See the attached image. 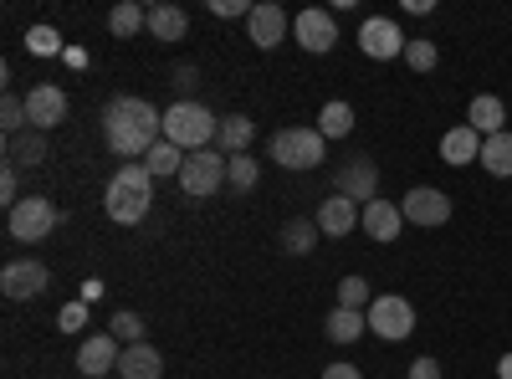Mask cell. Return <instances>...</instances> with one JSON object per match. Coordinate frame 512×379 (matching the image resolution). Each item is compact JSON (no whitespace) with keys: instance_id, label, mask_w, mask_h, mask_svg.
<instances>
[{"instance_id":"obj_38","label":"cell","mask_w":512,"mask_h":379,"mask_svg":"<svg viewBox=\"0 0 512 379\" xmlns=\"http://www.w3.org/2000/svg\"><path fill=\"white\" fill-rule=\"evenodd\" d=\"M410 379H441V364H436L431 354H425V359H415V364H410Z\"/></svg>"},{"instance_id":"obj_35","label":"cell","mask_w":512,"mask_h":379,"mask_svg":"<svg viewBox=\"0 0 512 379\" xmlns=\"http://www.w3.org/2000/svg\"><path fill=\"white\" fill-rule=\"evenodd\" d=\"M26 47H31L36 57H57V52H62V36H57L52 26H31V31H26Z\"/></svg>"},{"instance_id":"obj_20","label":"cell","mask_w":512,"mask_h":379,"mask_svg":"<svg viewBox=\"0 0 512 379\" xmlns=\"http://www.w3.org/2000/svg\"><path fill=\"white\" fill-rule=\"evenodd\" d=\"M466 123L482 134V139H492V134H502V123H507V108H502V98H492V93H477L472 98V108H466Z\"/></svg>"},{"instance_id":"obj_37","label":"cell","mask_w":512,"mask_h":379,"mask_svg":"<svg viewBox=\"0 0 512 379\" xmlns=\"http://www.w3.org/2000/svg\"><path fill=\"white\" fill-rule=\"evenodd\" d=\"M0 200H6L11 210L21 205V195H16V170H11V164H6V170H0Z\"/></svg>"},{"instance_id":"obj_1","label":"cell","mask_w":512,"mask_h":379,"mask_svg":"<svg viewBox=\"0 0 512 379\" xmlns=\"http://www.w3.org/2000/svg\"><path fill=\"white\" fill-rule=\"evenodd\" d=\"M103 139L118 159H139L164 139V113H154L144 98H113L103 108Z\"/></svg>"},{"instance_id":"obj_13","label":"cell","mask_w":512,"mask_h":379,"mask_svg":"<svg viewBox=\"0 0 512 379\" xmlns=\"http://www.w3.org/2000/svg\"><path fill=\"white\" fill-rule=\"evenodd\" d=\"M292 31H297V41H303L308 52H318V57L338 47V26H333V16H328V11H318V6L297 11V16H292Z\"/></svg>"},{"instance_id":"obj_9","label":"cell","mask_w":512,"mask_h":379,"mask_svg":"<svg viewBox=\"0 0 512 379\" xmlns=\"http://www.w3.org/2000/svg\"><path fill=\"white\" fill-rule=\"evenodd\" d=\"M359 47H364V57H374V62H390V57H400V52L410 47V36H400V26H395L390 16H369V21L359 26Z\"/></svg>"},{"instance_id":"obj_8","label":"cell","mask_w":512,"mask_h":379,"mask_svg":"<svg viewBox=\"0 0 512 379\" xmlns=\"http://www.w3.org/2000/svg\"><path fill=\"white\" fill-rule=\"evenodd\" d=\"M57 231V205L41 200V195H26L16 210H11V236L16 241H41Z\"/></svg>"},{"instance_id":"obj_3","label":"cell","mask_w":512,"mask_h":379,"mask_svg":"<svg viewBox=\"0 0 512 379\" xmlns=\"http://www.w3.org/2000/svg\"><path fill=\"white\" fill-rule=\"evenodd\" d=\"M216 134H221V118L210 113V108H200V103H175V108H164V139L175 144V149H185V154H195V149H210L216 144Z\"/></svg>"},{"instance_id":"obj_15","label":"cell","mask_w":512,"mask_h":379,"mask_svg":"<svg viewBox=\"0 0 512 379\" xmlns=\"http://www.w3.org/2000/svg\"><path fill=\"white\" fill-rule=\"evenodd\" d=\"M118 359H123V344L113 339V333H93V339H82V349H77V369L88 374V379L113 374Z\"/></svg>"},{"instance_id":"obj_18","label":"cell","mask_w":512,"mask_h":379,"mask_svg":"<svg viewBox=\"0 0 512 379\" xmlns=\"http://www.w3.org/2000/svg\"><path fill=\"white\" fill-rule=\"evenodd\" d=\"M400 221H405L400 200H369L364 216H359V226H364L374 241H395V236H400Z\"/></svg>"},{"instance_id":"obj_41","label":"cell","mask_w":512,"mask_h":379,"mask_svg":"<svg viewBox=\"0 0 512 379\" xmlns=\"http://www.w3.org/2000/svg\"><path fill=\"white\" fill-rule=\"evenodd\" d=\"M195 82H200V72H195V67H175V88H185V93H190Z\"/></svg>"},{"instance_id":"obj_31","label":"cell","mask_w":512,"mask_h":379,"mask_svg":"<svg viewBox=\"0 0 512 379\" xmlns=\"http://www.w3.org/2000/svg\"><path fill=\"white\" fill-rule=\"evenodd\" d=\"M108 328H113V339H118L123 349H128V344H144V318H139L134 308L113 313V323H108Z\"/></svg>"},{"instance_id":"obj_32","label":"cell","mask_w":512,"mask_h":379,"mask_svg":"<svg viewBox=\"0 0 512 379\" xmlns=\"http://www.w3.org/2000/svg\"><path fill=\"white\" fill-rule=\"evenodd\" d=\"M0 129H6V139L31 129V123H26V98H16V93H6V98H0Z\"/></svg>"},{"instance_id":"obj_11","label":"cell","mask_w":512,"mask_h":379,"mask_svg":"<svg viewBox=\"0 0 512 379\" xmlns=\"http://www.w3.org/2000/svg\"><path fill=\"white\" fill-rule=\"evenodd\" d=\"M67 118V93L57 88V82H41V88H31L26 93V123L31 129H57V123Z\"/></svg>"},{"instance_id":"obj_5","label":"cell","mask_w":512,"mask_h":379,"mask_svg":"<svg viewBox=\"0 0 512 379\" xmlns=\"http://www.w3.org/2000/svg\"><path fill=\"white\" fill-rule=\"evenodd\" d=\"M226 154L221 149H195V154H185V170H180V190L190 195V200H205V195H216L221 185H226Z\"/></svg>"},{"instance_id":"obj_12","label":"cell","mask_w":512,"mask_h":379,"mask_svg":"<svg viewBox=\"0 0 512 379\" xmlns=\"http://www.w3.org/2000/svg\"><path fill=\"white\" fill-rule=\"evenodd\" d=\"M52 282V272L41 267V262H11L6 272H0V292H6L11 303H26V298H41Z\"/></svg>"},{"instance_id":"obj_33","label":"cell","mask_w":512,"mask_h":379,"mask_svg":"<svg viewBox=\"0 0 512 379\" xmlns=\"http://www.w3.org/2000/svg\"><path fill=\"white\" fill-rule=\"evenodd\" d=\"M364 303H374V298H369V282H364L359 272L338 282V308H354V313H364Z\"/></svg>"},{"instance_id":"obj_6","label":"cell","mask_w":512,"mask_h":379,"mask_svg":"<svg viewBox=\"0 0 512 379\" xmlns=\"http://www.w3.org/2000/svg\"><path fill=\"white\" fill-rule=\"evenodd\" d=\"M364 318H369V328L379 333V339H390V344H400V339H410V333H415V308L400 298V292H384V298H374Z\"/></svg>"},{"instance_id":"obj_24","label":"cell","mask_w":512,"mask_h":379,"mask_svg":"<svg viewBox=\"0 0 512 379\" xmlns=\"http://www.w3.org/2000/svg\"><path fill=\"white\" fill-rule=\"evenodd\" d=\"M251 139H256V129H251V118H246V113L221 118V134H216V144L226 149V159H231V154H246V149H251Z\"/></svg>"},{"instance_id":"obj_30","label":"cell","mask_w":512,"mask_h":379,"mask_svg":"<svg viewBox=\"0 0 512 379\" xmlns=\"http://www.w3.org/2000/svg\"><path fill=\"white\" fill-rule=\"evenodd\" d=\"M256 180H262V164H256L251 154H231V164H226V185H236V190L246 195V190H256Z\"/></svg>"},{"instance_id":"obj_28","label":"cell","mask_w":512,"mask_h":379,"mask_svg":"<svg viewBox=\"0 0 512 379\" xmlns=\"http://www.w3.org/2000/svg\"><path fill=\"white\" fill-rule=\"evenodd\" d=\"M282 246L292 251V257H308V251L318 246V221H287L282 226Z\"/></svg>"},{"instance_id":"obj_40","label":"cell","mask_w":512,"mask_h":379,"mask_svg":"<svg viewBox=\"0 0 512 379\" xmlns=\"http://www.w3.org/2000/svg\"><path fill=\"white\" fill-rule=\"evenodd\" d=\"M323 379H364V374H359L354 364H328V369H323Z\"/></svg>"},{"instance_id":"obj_25","label":"cell","mask_w":512,"mask_h":379,"mask_svg":"<svg viewBox=\"0 0 512 379\" xmlns=\"http://www.w3.org/2000/svg\"><path fill=\"white\" fill-rule=\"evenodd\" d=\"M144 170H149L154 180H164V175H175V180H180V170H185V149H175L169 139H159V144L144 154Z\"/></svg>"},{"instance_id":"obj_27","label":"cell","mask_w":512,"mask_h":379,"mask_svg":"<svg viewBox=\"0 0 512 379\" xmlns=\"http://www.w3.org/2000/svg\"><path fill=\"white\" fill-rule=\"evenodd\" d=\"M318 134H323V139H349V134H354V108L333 98V103L318 113Z\"/></svg>"},{"instance_id":"obj_21","label":"cell","mask_w":512,"mask_h":379,"mask_svg":"<svg viewBox=\"0 0 512 379\" xmlns=\"http://www.w3.org/2000/svg\"><path fill=\"white\" fill-rule=\"evenodd\" d=\"M6 159H11V170H21V164H47V134L41 129H26V134H11L6 139Z\"/></svg>"},{"instance_id":"obj_4","label":"cell","mask_w":512,"mask_h":379,"mask_svg":"<svg viewBox=\"0 0 512 379\" xmlns=\"http://www.w3.org/2000/svg\"><path fill=\"white\" fill-rule=\"evenodd\" d=\"M267 154L282 170H318L323 154H328V139L318 129H282V134H272Z\"/></svg>"},{"instance_id":"obj_36","label":"cell","mask_w":512,"mask_h":379,"mask_svg":"<svg viewBox=\"0 0 512 379\" xmlns=\"http://www.w3.org/2000/svg\"><path fill=\"white\" fill-rule=\"evenodd\" d=\"M82 323H88V303H67V308L57 313V328H62V333H72V328H82Z\"/></svg>"},{"instance_id":"obj_17","label":"cell","mask_w":512,"mask_h":379,"mask_svg":"<svg viewBox=\"0 0 512 379\" xmlns=\"http://www.w3.org/2000/svg\"><path fill=\"white\" fill-rule=\"evenodd\" d=\"M441 159L456 164V170H461V164H477V159H482V134L472 129V123H456V129H446V134H441Z\"/></svg>"},{"instance_id":"obj_34","label":"cell","mask_w":512,"mask_h":379,"mask_svg":"<svg viewBox=\"0 0 512 379\" xmlns=\"http://www.w3.org/2000/svg\"><path fill=\"white\" fill-rule=\"evenodd\" d=\"M436 57H441V52H436V41H431V36H410L405 62H410L415 72H431V67H436Z\"/></svg>"},{"instance_id":"obj_7","label":"cell","mask_w":512,"mask_h":379,"mask_svg":"<svg viewBox=\"0 0 512 379\" xmlns=\"http://www.w3.org/2000/svg\"><path fill=\"white\" fill-rule=\"evenodd\" d=\"M333 195H344V200H354V205H369V200H379V164L374 159H349V164H338L333 170Z\"/></svg>"},{"instance_id":"obj_42","label":"cell","mask_w":512,"mask_h":379,"mask_svg":"<svg viewBox=\"0 0 512 379\" xmlns=\"http://www.w3.org/2000/svg\"><path fill=\"white\" fill-rule=\"evenodd\" d=\"M93 298H103V282H98V277L82 282V303H93Z\"/></svg>"},{"instance_id":"obj_29","label":"cell","mask_w":512,"mask_h":379,"mask_svg":"<svg viewBox=\"0 0 512 379\" xmlns=\"http://www.w3.org/2000/svg\"><path fill=\"white\" fill-rule=\"evenodd\" d=\"M144 26H149V11L134 6V0L113 6V16H108V31H113V36H134V31H144Z\"/></svg>"},{"instance_id":"obj_16","label":"cell","mask_w":512,"mask_h":379,"mask_svg":"<svg viewBox=\"0 0 512 379\" xmlns=\"http://www.w3.org/2000/svg\"><path fill=\"white\" fill-rule=\"evenodd\" d=\"M359 216H364V205H354V200H344V195H328V200L318 205V231H323V236H349V231L359 226Z\"/></svg>"},{"instance_id":"obj_43","label":"cell","mask_w":512,"mask_h":379,"mask_svg":"<svg viewBox=\"0 0 512 379\" xmlns=\"http://www.w3.org/2000/svg\"><path fill=\"white\" fill-rule=\"evenodd\" d=\"M497 379H512V354H502V359H497Z\"/></svg>"},{"instance_id":"obj_19","label":"cell","mask_w":512,"mask_h":379,"mask_svg":"<svg viewBox=\"0 0 512 379\" xmlns=\"http://www.w3.org/2000/svg\"><path fill=\"white\" fill-rule=\"evenodd\" d=\"M159 374H164V359H159V349H154L149 339L123 349V359H118V379H159Z\"/></svg>"},{"instance_id":"obj_23","label":"cell","mask_w":512,"mask_h":379,"mask_svg":"<svg viewBox=\"0 0 512 379\" xmlns=\"http://www.w3.org/2000/svg\"><path fill=\"white\" fill-rule=\"evenodd\" d=\"M482 170L497 175V180H512V134L507 129L492 134V139H482Z\"/></svg>"},{"instance_id":"obj_2","label":"cell","mask_w":512,"mask_h":379,"mask_svg":"<svg viewBox=\"0 0 512 379\" xmlns=\"http://www.w3.org/2000/svg\"><path fill=\"white\" fill-rule=\"evenodd\" d=\"M149 205H154V175L144 170V164H123V170L108 180V195H103L108 221L139 226V221L149 216Z\"/></svg>"},{"instance_id":"obj_26","label":"cell","mask_w":512,"mask_h":379,"mask_svg":"<svg viewBox=\"0 0 512 379\" xmlns=\"http://www.w3.org/2000/svg\"><path fill=\"white\" fill-rule=\"evenodd\" d=\"M323 328H328V339H333V344H354L359 333L369 328V318H364V313H354V308H333Z\"/></svg>"},{"instance_id":"obj_39","label":"cell","mask_w":512,"mask_h":379,"mask_svg":"<svg viewBox=\"0 0 512 379\" xmlns=\"http://www.w3.org/2000/svg\"><path fill=\"white\" fill-rule=\"evenodd\" d=\"M210 11H216V16H251V6H246V0H216Z\"/></svg>"},{"instance_id":"obj_10","label":"cell","mask_w":512,"mask_h":379,"mask_svg":"<svg viewBox=\"0 0 512 379\" xmlns=\"http://www.w3.org/2000/svg\"><path fill=\"white\" fill-rule=\"evenodd\" d=\"M400 210H405L410 226H446V221H451V195H441V190H431V185H415V190L400 200Z\"/></svg>"},{"instance_id":"obj_22","label":"cell","mask_w":512,"mask_h":379,"mask_svg":"<svg viewBox=\"0 0 512 379\" xmlns=\"http://www.w3.org/2000/svg\"><path fill=\"white\" fill-rule=\"evenodd\" d=\"M154 41H185L190 31V16L180 6H149V26H144Z\"/></svg>"},{"instance_id":"obj_14","label":"cell","mask_w":512,"mask_h":379,"mask_svg":"<svg viewBox=\"0 0 512 379\" xmlns=\"http://www.w3.org/2000/svg\"><path fill=\"white\" fill-rule=\"evenodd\" d=\"M246 26H251V41H256V47H262V52H277L292 21H287V11L277 6V0H262V6H251Z\"/></svg>"}]
</instances>
